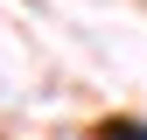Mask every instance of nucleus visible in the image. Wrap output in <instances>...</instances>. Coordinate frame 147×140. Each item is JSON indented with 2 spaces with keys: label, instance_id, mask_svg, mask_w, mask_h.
I'll list each match as a JSON object with an SVG mask.
<instances>
[{
  "label": "nucleus",
  "instance_id": "nucleus-1",
  "mask_svg": "<svg viewBox=\"0 0 147 140\" xmlns=\"http://www.w3.org/2000/svg\"><path fill=\"white\" fill-rule=\"evenodd\" d=\"M105 140H147V126H140V119H112V126H105Z\"/></svg>",
  "mask_w": 147,
  "mask_h": 140
}]
</instances>
